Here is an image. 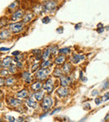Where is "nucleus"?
<instances>
[{
    "mask_svg": "<svg viewBox=\"0 0 109 122\" xmlns=\"http://www.w3.org/2000/svg\"><path fill=\"white\" fill-rule=\"evenodd\" d=\"M49 73H50V69L41 68L40 70H39L35 73V78L37 79V80H39V81H43V80H44L47 78V76L49 75Z\"/></svg>",
    "mask_w": 109,
    "mask_h": 122,
    "instance_id": "nucleus-1",
    "label": "nucleus"
},
{
    "mask_svg": "<svg viewBox=\"0 0 109 122\" xmlns=\"http://www.w3.org/2000/svg\"><path fill=\"white\" fill-rule=\"evenodd\" d=\"M53 105V100L49 95H46L44 97L42 100V103H41V107H42L43 110H48Z\"/></svg>",
    "mask_w": 109,
    "mask_h": 122,
    "instance_id": "nucleus-2",
    "label": "nucleus"
},
{
    "mask_svg": "<svg viewBox=\"0 0 109 122\" xmlns=\"http://www.w3.org/2000/svg\"><path fill=\"white\" fill-rule=\"evenodd\" d=\"M57 4L55 3V1H54V0H47L43 5V9L45 12H50V11L54 10Z\"/></svg>",
    "mask_w": 109,
    "mask_h": 122,
    "instance_id": "nucleus-3",
    "label": "nucleus"
},
{
    "mask_svg": "<svg viewBox=\"0 0 109 122\" xmlns=\"http://www.w3.org/2000/svg\"><path fill=\"white\" fill-rule=\"evenodd\" d=\"M43 89L47 92L48 94L51 93L54 90V82L51 79H48L45 83L43 85Z\"/></svg>",
    "mask_w": 109,
    "mask_h": 122,
    "instance_id": "nucleus-4",
    "label": "nucleus"
},
{
    "mask_svg": "<svg viewBox=\"0 0 109 122\" xmlns=\"http://www.w3.org/2000/svg\"><path fill=\"white\" fill-rule=\"evenodd\" d=\"M23 28H24V24L23 23H14V24H10V29L13 33H19L22 31Z\"/></svg>",
    "mask_w": 109,
    "mask_h": 122,
    "instance_id": "nucleus-5",
    "label": "nucleus"
},
{
    "mask_svg": "<svg viewBox=\"0 0 109 122\" xmlns=\"http://www.w3.org/2000/svg\"><path fill=\"white\" fill-rule=\"evenodd\" d=\"M7 100H8L7 101L8 104L12 107H17L22 104V101H21L20 100L15 99V98H12V97H8Z\"/></svg>",
    "mask_w": 109,
    "mask_h": 122,
    "instance_id": "nucleus-6",
    "label": "nucleus"
},
{
    "mask_svg": "<svg viewBox=\"0 0 109 122\" xmlns=\"http://www.w3.org/2000/svg\"><path fill=\"white\" fill-rule=\"evenodd\" d=\"M86 59V56L84 54H73L71 58V63L73 64H78L79 62L81 61L84 60Z\"/></svg>",
    "mask_w": 109,
    "mask_h": 122,
    "instance_id": "nucleus-7",
    "label": "nucleus"
},
{
    "mask_svg": "<svg viewBox=\"0 0 109 122\" xmlns=\"http://www.w3.org/2000/svg\"><path fill=\"white\" fill-rule=\"evenodd\" d=\"M69 90L66 88V87H60V88H59L58 90H56V94L59 95V96L62 97V98H64V97H66L69 95Z\"/></svg>",
    "mask_w": 109,
    "mask_h": 122,
    "instance_id": "nucleus-8",
    "label": "nucleus"
},
{
    "mask_svg": "<svg viewBox=\"0 0 109 122\" xmlns=\"http://www.w3.org/2000/svg\"><path fill=\"white\" fill-rule=\"evenodd\" d=\"M24 17V11L23 10H18L14 13L11 17V20L12 21H19Z\"/></svg>",
    "mask_w": 109,
    "mask_h": 122,
    "instance_id": "nucleus-9",
    "label": "nucleus"
},
{
    "mask_svg": "<svg viewBox=\"0 0 109 122\" xmlns=\"http://www.w3.org/2000/svg\"><path fill=\"white\" fill-rule=\"evenodd\" d=\"M60 84L62 87H67L71 83V80L68 76H65V75H62L61 77H60Z\"/></svg>",
    "mask_w": 109,
    "mask_h": 122,
    "instance_id": "nucleus-10",
    "label": "nucleus"
},
{
    "mask_svg": "<svg viewBox=\"0 0 109 122\" xmlns=\"http://www.w3.org/2000/svg\"><path fill=\"white\" fill-rule=\"evenodd\" d=\"M22 79L25 83H30L32 81V78H31V74L29 71H24L22 73Z\"/></svg>",
    "mask_w": 109,
    "mask_h": 122,
    "instance_id": "nucleus-11",
    "label": "nucleus"
},
{
    "mask_svg": "<svg viewBox=\"0 0 109 122\" xmlns=\"http://www.w3.org/2000/svg\"><path fill=\"white\" fill-rule=\"evenodd\" d=\"M30 88L33 91L36 92V91L40 90L41 89L43 88V85H42V83H41V81H36V82H34V83L32 84V85H31Z\"/></svg>",
    "mask_w": 109,
    "mask_h": 122,
    "instance_id": "nucleus-12",
    "label": "nucleus"
},
{
    "mask_svg": "<svg viewBox=\"0 0 109 122\" xmlns=\"http://www.w3.org/2000/svg\"><path fill=\"white\" fill-rule=\"evenodd\" d=\"M25 103H26V105H27V106H29V108L36 109V108L38 107L37 101H35V100H32L31 98H29L28 100H26Z\"/></svg>",
    "mask_w": 109,
    "mask_h": 122,
    "instance_id": "nucleus-13",
    "label": "nucleus"
},
{
    "mask_svg": "<svg viewBox=\"0 0 109 122\" xmlns=\"http://www.w3.org/2000/svg\"><path fill=\"white\" fill-rule=\"evenodd\" d=\"M50 54H51L50 47H47L44 50L43 54H41V59H43L44 60H47V59H49V56H50Z\"/></svg>",
    "mask_w": 109,
    "mask_h": 122,
    "instance_id": "nucleus-14",
    "label": "nucleus"
},
{
    "mask_svg": "<svg viewBox=\"0 0 109 122\" xmlns=\"http://www.w3.org/2000/svg\"><path fill=\"white\" fill-rule=\"evenodd\" d=\"M11 37V33L9 30H3L0 33V39L1 40H5Z\"/></svg>",
    "mask_w": 109,
    "mask_h": 122,
    "instance_id": "nucleus-15",
    "label": "nucleus"
},
{
    "mask_svg": "<svg viewBox=\"0 0 109 122\" xmlns=\"http://www.w3.org/2000/svg\"><path fill=\"white\" fill-rule=\"evenodd\" d=\"M65 56L64 55V54H60V55L57 56V57L54 59V64L60 65L65 63Z\"/></svg>",
    "mask_w": 109,
    "mask_h": 122,
    "instance_id": "nucleus-16",
    "label": "nucleus"
},
{
    "mask_svg": "<svg viewBox=\"0 0 109 122\" xmlns=\"http://www.w3.org/2000/svg\"><path fill=\"white\" fill-rule=\"evenodd\" d=\"M28 95H29V93H28V91L26 90H22L16 93V97L19 99H21V100L27 98Z\"/></svg>",
    "mask_w": 109,
    "mask_h": 122,
    "instance_id": "nucleus-17",
    "label": "nucleus"
},
{
    "mask_svg": "<svg viewBox=\"0 0 109 122\" xmlns=\"http://www.w3.org/2000/svg\"><path fill=\"white\" fill-rule=\"evenodd\" d=\"M12 62H13V59H12V58L11 57H6V58H4V59H3V61H2V65L4 67V68H6V67H9V65L12 64Z\"/></svg>",
    "mask_w": 109,
    "mask_h": 122,
    "instance_id": "nucleus-18",
    "label": "nucleus"
},
{
    "mask_svg": "<svg viewBox=\"0 0 109 122\" xmlns=\"http://www.w3.org/2000/svg\"><path fill=\"white\" fill-rule=\"evenodd\" d=\"M44 92L41 91V90H39V91L34 92V98L37 101H39V100H42L44 99Z\"/></svg>",
    "mask_w": 109,
    "mask_h": 122,
    "instance_id": "nucleus-19",
    "label": "nucleus"
},
{
    "mask_svg": "<svg viewBox=\"0 0 109 122\" xmlns=\"http://www.w3.org/2000/svg\"><path fill=\"white\" fill-rule=\"evenodd\" d=\"M61 70H63V72H65V74H69L71 71L72 66H71V65L70 63H65L63 65V66H62Z\"/></svg>",
    "mask_w": 109,
    "mask_h": 122,
    "instance_id": "nucleus-20",
    "label": "nucleus"
},
{
    "mask_svg": "<svg viewBox=\"0 0 109 122\" xmlns=\"http://www.w3.org/2000/svg\"><path fill=\"white\" fill-rule=\"evenodd\" d=\"M33 18H34V14L32 13H27L23 17V23H29V21L32 20Z\"/></svg>",
    "mask_w": 109,
    "mask_h": 122,
    "instance_id": "nucleus-21",
    "label": "nucleus"
},
{
    "mask_svg": "<svg viewBox=\"0 0 109 122\" xmlns=\"http://www.w3.org/2000/svg\"><path fill=\"white\" fill-rule=\"evenodd\" d=\"M15 79L13 78V77H9V78H7L5 80V85H7V86H11V85H13L14 83H15Z\"/></svg>",
    "mask_w": 109,
    "mask_h": 122,
    "instance_id": "nucleus-22",
    "label": "nucleus"
},
{
    "mask_svg": "<svg viewBox=\"0 0 109 122\" xmlns=\"http://www.w3.org/2000/svg\"><path fill=\"white\" fill-rule=\"evenodd\" d=\"M53 75L54 77H61L62 76V70L60 68H56L53 72Z\"/></svg>",
    "mask_w": 109,
    "mask_h": 122,
    "instance_id": "nucleus-23",
    "label": "nucleus"
},
{
    "mask_svg": "<svg viewBox=\"0 0 109 122\" xmlns=\"http://www.w3.org/2000/svg\"><path fill=\"white\" fill-rule=\"evenodd\" d=\"M51 65V62L49 60V59H47V60H44L42 62V63L40 64V66L41 68L43 69H45V68H49V66Z\"/></svg>",
    "mask_w": 109,
    "mask_h": 122,
    "instance_id": "nucleus-24",
    "label": "nucleus"
},
{
    "mask_svg": "<svg viewBox=\"0 0 109 122\" xmlns=\"http://www.w3.org/2000/svg\"><path fill=\"white\" fill-rule=\"evenodd\" d=\"M58 52L62 54H68L71 52V49L70 48H62V49H59Z\"/></svg>",
    "mask_w": 109,
    "mask_h": 122,
    "instance_id": "nucleus-25",
    "label": "nucleus"
},
{
    "mask_svg": "<svg viewBox=\"0 0 109 122\" xmlns=\"http://www.w3.org/2000/svg\"><path fill=\"white\" fill-rule=\"evenodd\" d=\"M8 24V20L6 18H2V19H0V29L3 27H4V26H6Z\"/></svg>",
    "mask_w": 109,
    "mask_h": 122,
    "instance_id": "nucleus-26",
    "label": "nucleus"
},
{
    "mask_svg": "<svg viewBox=\"0 0 109 122\" xmlns=\"http://www.w3.org/2000/svg\"><path fill=\"white\" fill-rule=\"evenodd\" d=\"M16 70H17V66L15 65H10L9 66V73H15Z\"/></svg>",
    "mask_w": 109,
    "mask_h": 122,
    "instance_id": "nucleus-27",
    "label": "nucleus"
},
{
    "mask_svg": "<svg viewBox=\"0 0 109 122\" xmlns=\"http://www.w3.org/2000/svg\"><path fill=\"white\" fill-rule=\"evenodd\" d=\"M9 70H2L1 71H0V75H1L2 77L8 76V75H9Z\"/></svg>",
    "mask_w": 109,
    "mask_h": 122,
    "instance_id": "nucleus-28",
    "label": "nucleus"
},
{
    "mask_svg": "<svg viewBox=\"0 0 109 122\" xmlns=\"http://www.w3.org/2000/svg\"><path fill=\"white\" fill-rule=\"evenodd\" d=\"M102 100V102L103 101H107V100H109V92H107V93H105L103 95H102V97H101Z\"/></svg>",
    "mask_w": 109,
    "mask_h": 122,
    "instance_id": "nucleus-29",
    "label": "nucleus"
},
{
    "mask_svg": "<svg viewBox=\"0 0 109 122\" xmlns=\"http://www.w3.org/2000/svg\"><path fill=\"white\" fill-rule=\"evenodd\" d=\"M109 87V81L108 80H105V81L102 83V90H106Z\"/></svg>",
    "mask_w": 109,
    "mask_h": 122,
    "instance_id": "nucleus-30",
    "label": "nucleus"
},
{
    "mask_svg": "<svg viewBox=\"0 0 109 122\" xmlns=\"http://www.w3.org/2000/svg\"><path fill=\"white\" fill-rule=\"evenodd\" d=\"M50 50H51V54H55L58 51V47L57 46H53V47H50Z\"/></svg>",
    "mask_w": 109,
    "mask_h": 122,
    "instance_id": "nucleus-31",
    "label": "nucleus"
},
{
    "mask_svg": "<svg viewBox=\"0 0 109 122\" xmlns=\"http://www.w3.org/2000/svg\"><path fill=\"white\" fill-rule=\"evenodd\" d=\"M49 21H50V18L49 16H45V17L42 19L43 24H48V23H49Z\"/></svg>",
    "mask_w": 109,
    "mask_h": 122,
    "instance_id": "nucleus-32",
    "label": "nucleus"
},
{
    "mask_svg": "<svg viewBox=\"0 0 109 122\" xmlns=\"http://www.w3.org/2000/svg\"><path fill=\"white\" fill-rule=\"evenodd\" d=\"M95 103L97 105H100L102 103V100L101 97H97V98L95 99Z\"/></svg>",
    "mask_w": 109,
    "mask_h": 122,
    "instance_id": "nucleus-33",
    "label": "nucleus"
},
{
    "mask_svg": "<svg viewBox=\"0 0 109 122\" xmlns=\"http://www.w3.org/2000/svg\"><path fill=\"white\" fill-rule=\"evenodd\" d=\"M6 119L9 120V122H15V118L11 115H6Z\"/></svg>",
    "mask_w": 109,
    "mask_h": 122,
    "instance_id": "nucleus-34",
    "label": "nucleus"
},
{
    "mask_svg": "<svg viewBox=\"0 0 109 122\" xmlns=\"http://www.w3.org/2000/svg\"><path fill=\"white\" fill-rule=\"evenodd\" d=\"M17 4H18V1H16V2H14L12 4H10V5L9 6V9H14V8L17 6Z\"/></svg>",
    "mask_w": 109,
    "mask_h": 122,
    "instance_id": "nucleus-35",
    "label": "nucleus"
},
{
    "mask_svg": "<svg viewBox=\"0 0 109 122\" xmlns=\"http://www.w3.org/2000/svg\"><path fill=\"white\" fill-rule=\"evenodd\" d=\"M4 85H5V80L3 77H0V87H2Z\"/></svg>",
    "mask_w": 109,
    "mask_h": 122,
    "instance_id": "nucleus-36",
    "label": "nucleus"
},
{
    "mask_svg": "<svg viewBox=\"0 0 109 122\" xmlns=\"http://www.w3.org/2000/svg\"><path fill=\"white\" fill-rule=\"evenodd\" d=\"M38 67H39V64H36V65H33L32 69H31V70H32V72H34L35 70H38Z\"/></svg>",
    "mask_w": 109,
    "mask_h": 122,
    "instance_id": "nucleus-37",
    "label": "nucleus"
},
{
    "mask_svg": "<svg viewBox=\"0 0 109 122\" xmlns=\"http://www.w3.org/2000/svg\"><path fill=\"white\" fill-rule=\"evenodd\" d=\"M16 66H17V68L21 69L23 67L22 62H21V61H19V62H17V64H16Z\"/></svg>",
    "mask_w": 109,
    "mask_h": 122,
    "instance_id": "nucleus-38",
    "label": "nucleus"
},
{
    "mask_svg": "<svg viewBox=\"0 0 109 122\" xmlns=\"http://www.w3.org/2000/svg\"><path fill=\"white\" fill-rule=\"evenodd\" d=\"M61 110L60 108H57V109H54V110H53L52 112H50V115H54V113H56V112H58V111H60V110Z\"/></svg>",
    "mask_w": 109,
    "mask_h": 122,
    "instance_id": "nucleus-39",
    "label": "nucleus"
},
{
    "mask_svg": "<svg viewBox=\"0 0 109 122\" xmlns=\"http://www.w3.org/2000/svg\"><path fill=\"white\" fill-rule=\"evenodd\" d=\"M98 93H99V91H98V90H94L92 92V96H96V95H98Z\"/></svg>",
    "mask_w": 109,
    "mask_h": 122,
    "instance_id": "nucleus-40",
    "label": "nucleus"
},
{
    "mask_svg": "<svg viewBox=\"0 0 109 122\" xmlns=\"http://www.w3.org/2000/svg\"><path fill=\"white\" fill-rule=\"evenodd\" d=\"M103 30H104L103 26H102V27H101V28H97V32H98V33H102V32H103Z\"/></svg>",
    "mask_w": 109,
    "mask_h": 122,
    "instance_id": "nucleus-41",
    "label": "nucleus"
},
{
    "mask_svg": "<svg viewBox=\"0 0 109 122\" xmlns=\"http://www.w3.org/2000/svg\"><path fill=\"white\" fill-rule=\"evenodd\" d=\"M10 48H0V51H9Z\"/></svg>",
    "mask_w": 109,
    "mask_h": 122,
    "instance_id": "nucleus-42",
    "label": "nucleus"
},
{
    "mask_svg": "<svg viewBox=\"0 0 109 122\" xmlns=\"http://www.w3.org/2000/svg\"><path fill=\"white\" fill-rule=\"evenodd\" d=\"M19 54H20V52H19V51H14V52H13V53H12V54H13L14 56H18Z\"/></svg>",
    "mask_w": 109,
    "mask_h": 122,
    "instance_id": "nucleus-43",
    "label": "nucleus"
},
{
    "mask_svg": "<svg viewBox=\"0 0 109 122\" xmlns=\"http://www.w3.org/2000/svg\"><path fill=\"white\" fill-rule=\"evenodd\" d=\"M48 114H49V112H46V113H44L43 115H40V116H39V119H40V120H41V119H42V118H44V116H46V115H47Z\"/></svg>",
    "mask_w": 109,
    "mask_h": 122,
    "instance_id": "nucleus-44",
    "label": "nucleus"
},
{
    "mask_svg": "<svg viewBox=\"0 0 109 122\" xmlns=\"http://www.w3.org/2000/svg\"><path fill=\"white\" fill-rule=\"evenodd\" d=\"M57 32H59V33L63 32V29H62V28H60V29H57Z\"/></svg>",
    "mask_w": 109,
    "mask_h": 122,
    "instance_id": "nucleus-45",
    "label": "nucleus"
},
{
    "mask_svg": "<svg viewBox=\"0 0 109 122\" xmlns=\"http://www.w3.org/2000/svg\"><path fill=\"white\" fill-rule=\"evenodd\" d=\"M2 107H3V103L2 102H0V109L2 108Z\"/></svg>",
    "mask_w": 109,
    "mask_h": 122,
    "instance_id": "nucleus-46",
    "label": "nucleus"
},
{
    "mask_svg": "<svg viewBox=\"0 0 109 122\" xmlns=\"http://www.w3.org/2000/svg\"><path fill=\"white\" fill-rule=\"evenodd\" d=\"M1 65H2V63L0 62V68H1ZM0 71H1V70H0Z\"/></svg>",
    "mask_w": 109,
    "mask_h": 122,
    "instance_id": "nucleus-47",
    "label": "nucleus"
},
{
    "mask_svg": "<svg viewBox=\"0 0 109 122\" xmlns=\"http://www.w3.org/2000/svg\"><path fill=\"white\" fill-rule=\"evenodd\" d=\"M107 30H109V26H107Z\"/></svg>",
    "mask_w": 109,
    "mask_h": 122,
    "instance_id": "nucleus-48",
    "label": "nucleus"
}]
</instances>
